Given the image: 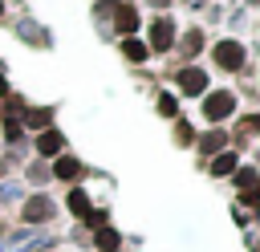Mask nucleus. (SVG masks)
Instances as JSON below:
<instances>
[{"mask_svg": "<svg viewBox=\"0 0 260 252\" xmlns=\"http://www.w3.org/2000/svg\"><path fill=\"white\" fill-rule=\"evenodd\" d=\"M236 110V98L228 93V89H215V93H207V102H203V114L211 118V122H219V118H228Z\"/></svg>", "mask_w": 260, "mask_h": 252, "instance_id": "f257e3e1", "label": "nucleus"}, {"mask_svg": "<svg viewBox=\"0 0 260 252\" xmlns=\"http://www.w3.org/2000/svg\"><path fill=\"white\" fill-rule=\"evenodd\" d=\"M215 61H219L223 69H240V65H244V45H240V41H219V45H215Z\"/></svg>", "mask_w": 260, "mask_h": 252, "instance_id": "f03ea898", "label": "nucleus"}, {"mask_svg": "<svg viewBox=\"0 0 260 252\" xmlns=\"http://www.w3.org/2000/svg\"><path fill=\"white\" fill-rule=\"evenodd\" d=\"M171 45H175V24H171L167 16H158V20L150 24V49L162 53V49H171Z\"/></svg>", "mask_w": 260, "mask_h": 252, "instance_id": "7ed1b4c3", "label": "nucleus"}, {"mask_svg": "<svg viewBox=\"0 0 260 252\" xmlns=\"http://www.w3.org/2000/svg\"><path fill=\"white\" fill-rule=\"evenodd\" d=\"M69 211H73V215H81V219H89V224H102V215L89 207V195H85L81 187H73V191H69Z\"/></svg>", "mask_w": 260, "mask_h": 252, "instance_id": "20e7f679", "label": "nucleus"}, {"mask_svg": "<svg viewBox=\"0 0 260 252\" xmlns=\"http://www.w3.org/2000/svg\"><path fill=\"white\" fill-rule=\"evenodd\" d=\"M24 219H28V224H45V219H53V203H49L45 195H32V199L24 203Z\"/></svg>", "mask_w": 260, "mask_h": 252, "instance_id": "39448f33", "label": "nucleus"}, {"mask_svg": "<svg viewBox=\"0 0 260 252\" xmlns=\"http://www.w3.org/2000/svg\"><path fill=\"white\" fill-rule=\"evenodd\" d=\"M179 85H183V93H203L207 89V73L203 69H179Z\"/></svg>", "mask_w": 260, "mask_h": 252, "instance_id": "423d86ee", "label": "nucleus"}, {"mask_svg": "<svg viewBox=\"0 0 260 252\" xmlns=\"http://www.w3.org/2000/svg\"><path fill=\"white\" fill-rule=\"evenodd\" d=\"M114 20H118V33H122V37H134V28H138V12H134L130 4H114Z\"/></svg>", "mask_w": 260, "mask_h": 252, "instance_id": "0eeeda50", "label": "nucleus"}, {"mask_svg": "<svg viewBox=\"0 0 260 252\" xmlns=\"http://www.w3.org/2000/svg\"><path fill=\"white\" fill-rule=\"evenodd\" d=\"M61 146H65V138H61L57 130H41V138H37V154L53 159V154H61Z\"/></svg>", "mask_w": 260, "mask_h": 252, "instance_id": "6e6552de", "label": "nucleus"}, {"mask_svg": "<svg viewBox=\"0 0 260 252\" xmlns=\"http://www.w3.org/2000/svg\"><path fill=\"white\" fill-rule=\"evenodd\" d=\"M236 167H240V159H236L232 150H219V154L211 159V175H232Z\"/></svg>", "mask_w": 260, "mask_h": 252, "instance_id": "1a4fd4ad", "label": "nucleus"}, {"mask_svg": "<svg viewBox=\"0 0 260 252\" xmlns=\"http://www.w3.org/2000/svg\"><path fill=\"white\" fill-rule=\"evenodd\" d=\"M77 171H81V163L69 159V154H61V159L53 163V175H57V179H77Z\"/></svg>", "mask_w": 260, "mask_h": 252, "instance_id": "9d476101", "label": "nucleus"}, {"mask_svg": "<svg viewBox=\"0 0 260 252\" xmlns=\"http://www.w3.org/2000/svg\"><path fill=\"white\" fill-rule=\"evenodd\" d=\"M49 118H53V110H49V106H41V110H28V114H24V122H28L32 130H49Z\"/></svg>", "mask_w": 260, "mask_h": 252, "instance_id": "9b49d317", "label": "nucleus"}, {"mask_svg": "<svg viewBox=\"0 0 260 252\" xmlns=\"http://www.w3.org/2000/svg\"><path fill=\"white\" fill-rule=\"evenodd\" d=\"M199 150H203V154H219V150H223V134H219V130L203 134V138H199Z\"/></svg>", "mask_w": 260, "mask_h": 252, "instance_id": "f8f14e48", "label": "nucleus"}, {"mask_svg": "<svg viewBox=\"0 0 260 252\" xmlns=\"http://www.w3.org/2000/svg\"><path fill=\"white\" fill-rule=\"evenodd\" d=\"M122 53H126V57H130V61H142V57H146V53H150V49H146V45H142V41H134V37H126V41H122Z\"/></svg>", "mask_w": 260, "mask_h": 252, "instance_id": "ddd939ff", "label": "nucleus"}, {"mask_svg": "<svg viewBox=\"0 0 260 252\" xmlns=\"http://www.w3.org/2000/svg\"><path fill=\"white\" fill-rule=\"evenodd\" d=\"M98 248H102V252H114V248H118V232H114V228H98Z\"/></svg>", "mask_w": 260, "mask_h": 252, "instance_id": "4468645a", "label": "nucleus"}, {"mask_svg": "<svg viewBox=\"0 0 260 252\" xmlns=\"http://www.w3.org/2000/svg\"><path fill=\"white\" fill-rule=\"evenodd\" d=\"M158 114H162V118H175V114H179V102H175L171 93H162V98H158Z\"/></svg>", "mask_w": 260, "mask_h": 252, "instance_id": "2eb2a0df", "label": "nucleus"}, {"mask_svg": "<svg viewBox=\"0 0 260 252\" xmlns=\"http://www.w3.org/2000/svg\"><path fill=\"white\" fill-rule=\"evenodd\" d=\"M236 183H240L244 191H252V183H256V171H252V167H244V171H236Z\"/></svg>", "mask_w": 260, "mask_h": 252, "instance_id": "dca6fc26", "label": "nucleus"}, {"mask_svg": "<svg viewBox=\"0 0 260 252\" xmlns=\"http://www.w3.org/2000/svg\"><path fill=\"white\" fill-rule=\"evenodd\" d=\"M4 138H12V142L20 138V122H16V118H8V122H4Z\"/></svg>", "mask_w": 260, "mask_h": 252, "instance_id": "f3484780", "label": "nucleus"}, {"mask_svg": "<svg viewBox=\"0 0 260 252\" xmlns=\"http://www.w3.org/2000/svg\"><path fill=\"white\" fill-rule=\"evenodd\" d=\"M199 45H203V33H191V37H187V49H191V53H199Z\"/></svg>", "mask_w": 260, "mask_h": 252, "instance_id": "a211bd4d", "label": "nucleus"}, {"mask_svg": "<svg viewBox=\"0 0 260 252\" xmlns=\"http://www.w3.org/2000/svg\"><path fill=\"white\" fill-rule=\"evenodd\" d=\"M150 4H158V8H162V4H171V0H150Z\"/></svg>", "mask_w": 260, "mask_h": 252, "instance_id": "6ab92c4d", "label": "nucleus"}, {"mask_svg": "<svg viewBox=\"0 0 260 252\" xmlns=\"http://www.w3.org/2000/svg\"><path fill=\"white\" fill-rule=\"evenodd\" d=\"M0 89H4V73H0Z\"/></svg>", "mask_w": 260, "mask_h": 252, "instance_id": "aec40b11", "label": "nucleus"}, {"mask_svg": "<svg viewBox=\"0 0 260 252\" xmlns=\"http://www.w3.org/2000/svg\"><path fill=\"white\" fill-rule=\"evenodd\" d=\"M0 12H4V4H0Z\"/></svg>", "mask_w": 260, "mask_h": 252, "instance_id": "412c9836", "label": "nucleus"}]
</instances>
